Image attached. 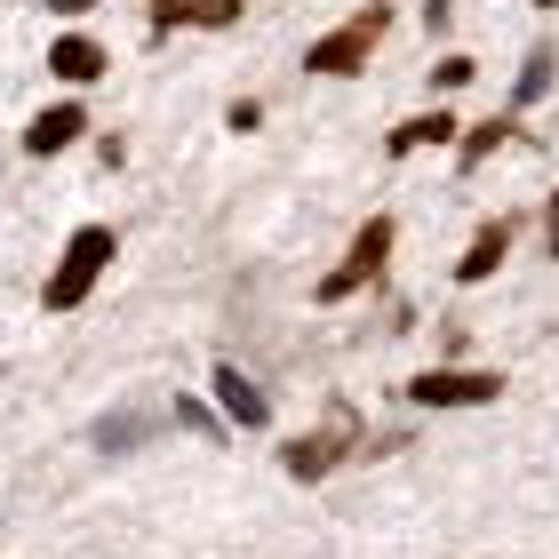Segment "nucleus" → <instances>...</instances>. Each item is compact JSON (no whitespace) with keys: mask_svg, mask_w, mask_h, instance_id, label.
Masks as SVG:
<instances>
[{"mask_svg":"<svg viewBox=\"0 0 559 559\" xmlns=\"http://www.w3.org/2000/svg\"><path fill=\"white\" fill-rule=\"evenodd\" d=\"M408 408H496L503 400V376L496 368H424L408 376Z\"/></svg>","mask_w":559,"mask_h":559,"instance_id":"nucleus-5","label":"nucleus"},{"mask_svg":"<svg viewBox=\"0 0 559 559\" xmlns=\"http://www.w3.org/2000/svg\"><path fill=\"white\" fill-rule=\"evenodd\" d=\"M152 431H160V416H105V424H96V448H105V455H129L136 440H152Z\"/></svg>","mask_w":559,"mask_h":559,"instance_id":"nucleus-14","label":"nucleus"},{"mask_svg":"<svg viewBox=\"0 0 559 559\" xmlns=\"http://www.w3.org/2000/svg\"><path fill=\"white\" fill-rule=\"evenodd\" d=\"M360 448H368L360 408H352V400H328V416L280 448V472H288V479H328V472L344 464V455H360Z\"/></svg>","mask_w":559,"mask_h":559,"instance_id":"nucleus-1","label":"nucleus"},{"mask_svg":"<svg viewBox=\"0 0 559 559\" xmlns=\"http://www.w3.org/2000/svg\"><path fill=\"white\" fill-rule=\"evenodd\" d=\"M544 248H551V257H559V216H544Z\"/></svg>","mask_w":559,"mask_h":559,"instance_id":"nucleus-18","label":"nucleus"},{"mask_svg":"<svg viewBox=\"0 0 559 559\" xmlns=\"http://www.w3.org/2000/svg\"><path fill=\"white\" fill-rule=\"evenodd\" d=\"M384 9H360L352 24H336L328 40H312L304 48V72H320V81H352V72H368V57L384 48Z\"/></svg>","mask_w":559,"mask_h":559,"instance_id":"nucleus-3","label":"nucleus"},{"mask_svg":"<svg viewBox=\"0 0 559 559\" xmlns=\"http://www.w3.org/2000/svg\"><path fill=\"white\" fill-rule=\"evenodd\" d=\"M120 257V240H112V224H81V233L64 240V257H57V272H48V288H40V304L48 312H81V304L96 296V280H105V264Z\"/></svg>","mask_w":559,"mask_h":559,"instance_id":"nucleus-2","label":"nucleus"},{"mask_svg":"<svg viewBox=\"0 0 559 559\" xmlns=\"http://www.w3.org/2000/svg\"><path fill=\"white\" fill-rule=\"evenodd\" d=\"M168 416H176V424H192V431H216V416H209V408H200V400H176V408H168Z\"/></svg>","mask_w":559,"mask_h":559,"instance_id":"nucleus-16","label":"nucleus"},{"mask_svg":"<svg viewBox=\"0 0 559 559\" xmlns=\"http://www.w3.org/2000/svg\"><path fill=\"white\" fill-rule=\"evenodd\" d=\"M392 240H400V224H392V216H368L360 233H352V248H344V264L328 272V280H320L312 296H320V304H344V296H360L368 280H376V272L392 264Z\"/></svg>","mask_w":559,"mask_h":559,"instance_id":"nucleus-4","label":"nucleus"},{"mask_svg":"<svg viewBox=\"0 0 559 559\" xmlns=\"http://www.w3.org/2000/svg\"><path fill=\"white\" fill-rule=\"evenodd\" d=\"M472 81H479V64H472V57H440V64H431V88H440V96L472 88Z\"/></svg>","mask_w":559,"mask_h":559,"instance_id":"nucleus-15","label":"nucleus"},{"mask_svg":"<svg viewBox=\"0 0 559 559\" xmlns=\"http://www.w3.org/2000/svg\"><path fill=\"white\" fill-rule=\"evenodd\" d=\"M503 257H512V224H479L472 233V248H464V264H455V280H464V288H479V280H496L503 272Z\"/></svg>","mask_w":559,"mask_h":559,"instance_id":"nucleus-10","label":"nucleus"},{"mask_svg":"<svg viewBox=\"0 0 559 559\" xmlns=\"http://www.w3.org/2000/svg\"><path fill=\"white\" fill-rule=\"evenodd\" d=\"M48 72H57V81H72V88H88V81H105V72H112V57H105V40L64 33L57 48H48Z\"/></svg>","mask_w":559,"mask_h":559,"instance_id":"nucleus-9","label":"nucleus"},{"mask_svg":"<svg viewBox=\"0 0 559 559\" xmlns=\"http://www.w3.org/2000/svg\"><path fill=\"white\" fill-rule=\"evenodd\" d=\"M551 216H559V192H551Z\"/></svg>","mask_w":559,"mask_h":559,"instance_id":"nucleus-20","label":"nucleus"},{"mask_svg":"<svg viewBox=\"0 0 559 559\" xmlns=\"http://www.w3.org/2000/svg\"><path fill=\"white\" fill-rule=\"evenodd\" d=\"M81 136H88V105H81V96H64V105L33 112V129H24V152H33V160H57V152H72Z\"/></svg>","mask_w":559,"mask_h":559,"instance_id":"nucleus-6","label":"nucleus"},{"mask_svg":"<svg viewBox=\"0 0 559 559\" xmlns=\"http://www.w3.org/2000/svg\"><path fill=\"white\" fill-rule=\"evenodd\" d=\"M448 136H455V112L431 105V112H416V120H400V129L384 136V152H392V160H416L424 144H448Z\"/></svg>","mask_w":559,"mask_h":559,"instance_id":"nucleus-11","label":"nucleus"},{"mask_svg":"<svg viewBox=\"0 0 559 559\" xmlns=\"http://www.w3.org/2000/svg\"><path fill=\"white\" fill-rule=\"evenodd\" d=\"M527 9H559V0H527Z\"/></svg>","mask_w":559,"mask_h":559,"instance_id":"nucleus-19","label":"nucleus"},{"mask_svg":"<svg viewBox=\"0 0 559 559\" xmlns=\"http://www.w3.org/2000/svg\"><path fill=\"white\" fill-rule=\"evenodd\" d=\"M455 136H464V144H455V168H464V176H472V168H479V160H488V152H496V144H512V136H520V120H512V112H503V120H479V129H455Z\"/></svg>","mask_w":559,"mask_h":559,"instance_id":"nucleus-12","label":"nucleus"},{"mask_svg":"<svg viewBox=\"0 0 559 559\" xmlns=\"http://www.w3.org/2000/svg\"><path fill=\"white\" fill-rule=\"evenodd\" d=\"M48 9H57V16H88L96 0H48Z\"/></svg>","mask_w":559,"mask_h":559,"instance_id":"nucleus-17","label":"nucleus"},{"mask_svg":"<svg viewBox=\"0 0 559 559\" xmlns=\"http://www.w3.org/2000/svg\"><path fill=\"white\" fill-rule=\"evenodd\" d=\"M216 408H224V424H240V431H264L272 424V400L248 384L233 360H216Z\"/></svg>","mask_w":559,"mask_h":559,"instance_id":"nucleus-8","label":"nucleus"},{"mask_svg":"<svg viewBox=\"0 0 559 559\" xmlns=\"http://www.w3.org/2000/svg\"><path fill=\"white\" fill-rule=\"evenodd\" d=\"M248 16V0H152V33H176V24H200V33H233Z\"/></svg>","mask_w":559,"mask_h":559,"instance_id":"nucleus-7","label":"nucleus"},{"mask_svg":"<svg viewBox=\"0 0 559 559\" xmlns=\"http://www.w3.org/2000/svg\"><path fill=\"white\" fill-rule=\"evenodd\" d=\"M551 72H559V57H551V48H527V64H520V81H512V120H520L527 105H544Z\"/></svg>","mask_w":559,"mask_h":559,"instance_id":"nucleus-13","label":"nucleus"}]
</instances>
